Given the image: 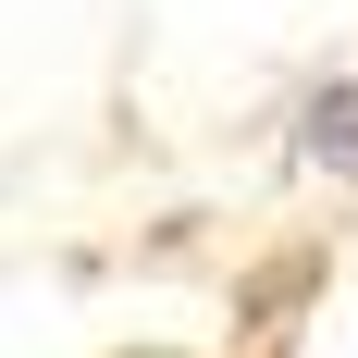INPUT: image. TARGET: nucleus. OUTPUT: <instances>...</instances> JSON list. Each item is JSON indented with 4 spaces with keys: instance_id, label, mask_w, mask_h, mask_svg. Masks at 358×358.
Returning <instances> with one entry per match:
<instances>
[{
    "instance_id": "nucleus-1",
    "label": "nucleus",
    "mask_w": 358,
    "mask_h": 358,
    "mask_svg": "<svg viewBox=\"0 0 358 358\" xmlns=\"http://www.w3.org/2000/svg\"><path fill=\"white\" fill-rule=\"evenodd\" d=\"M309 148H322L334 173H358V99H322V111H309Z\"/></svg>"
}]
</instances>
